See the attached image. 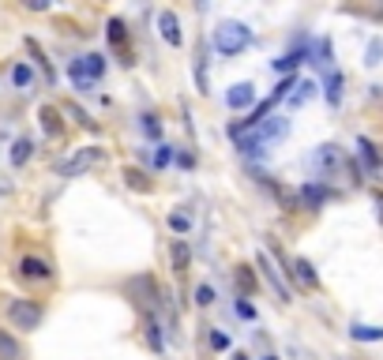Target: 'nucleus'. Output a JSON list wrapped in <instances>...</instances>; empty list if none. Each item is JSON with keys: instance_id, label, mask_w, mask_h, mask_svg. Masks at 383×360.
Masks as SVG:
<instances>
[{"instance_id": "f257e3e1", "label": "nucleus", "mask_w": 383, "mask_h": 360, "mask_svg": "<svg viewBox=\"0 0 383 360\" xmlns=\"http://www.w3.org/2000/svg\"><path fill=\"white\" fill-rule=\"evenodd\" d=\"M252 46V30L248 23H237V19H222V23L214 27V49L222 53V57H237V53H245Z\"/></svg>"}, {"instance_id": "f03ea898", "label": "nucleus", "mask_w": 383, "mask_h": 360, "mask_svg": "<svg viewBox=\"0 0 383 360\" xmlns=\"http://www.w3.org/2000/svg\"><path fill=\"white\" fill-rule=\"evenodd\" d=\"M105 158V150H98V147H79V150H72V154H64L57 158V177H79V173H86L91 166H98V161Z\"/></svg>"}, {"instance_id": "7ed1b4c3", "label": "nucleus", "mask_w": 383, "mask_h": 360, "mask_svg": "<svg viewBox=\"0 0 383 360\" xmlns=\"http://www.w3.org/2000/svg\"><path fill=\"white\" fill-rule=\"evenodd\" d=\"M8 319H12L19 331H38L46 312H41L38 300H8Z\"/></svg>"}, {"instance_id": "20e7f679", "label": "nucleus", "mask_w": 383, "mask_h": 360, "mask_svg": "<svg viewBox=\"0 0 383 360\" xmlns=\"http://www.w3.org/2000/svg\"><path fill=\"white\" fill-rule=\"evenodd\" d=\"M309 166H312L316 177H331V173H338V169L346 166V158H342V150H338L335 143H323V147H316V150H312Z\"/></svg>"}, {"instance_id": "39448f33", "label": "nucleus", "mask_w": 383, "mask_h": 360, "mask_svg": "<svg viewBox=\"0 0 383 360\" xmlns=\"http://www.w3.org/2000/svg\"><path fill=\"white\" fill-rule=\"evenodd\" d=\"M252 135H256L259 147H271V143H278V139L290 135V120L286 116H267V120H259V124L252 128Z\"/></svg>"}, {"instance_id": "423d86ee", "label": "nucleus", "mask_w": 383, "mask_h": 360, "mask_svg": "<svg viewBox=\"0 0 383 360\" xmlns=\"http://www.w3.org/2000/svg\"><path fill=\"white\" fill-rule=\"evenodd\" d=\"M105 38H109V46L120 53V64L132 68L136 60H132V46H128V23H124V19H109V23H105Z\"/></svg>"}, {"instance_id": "0eeeda50", "label": "nucleus", "mask_w": 383, "mask_h": 360, "mask_svg": "<svg viewBox=\"0 0 383 360\" xmlns=\"http://www.w3.org/2000/svg\"><path fill=\"white\" fill-rule=\"evenodd\" d=\"M256 267H259V274L267 278V286L275 289V297H278L282 304H290V289H286V281H282V270L275 267V259H271L267 252H259V255H256Z\"/></svg>"}, {"instance_id": "6e6552de", "label": "nucleus", "mask_w": 383, "mask_h": 360, "mask_svg": "<svg viewBox=\"0 0 383 360\" xmlns=\"http://www.w3.org/2000/svg\"><path fill=\"white\" fill-rule=\"evenodd\" d=\"M19 278L23 281H53V267L38 255H23L19 259Z\"/></svg>"}, {"instance_id": "1a4fd4ad", "label": "nucleus", "mask_w": 383, "mask_h": 360, "mask_svg": "<svg viewBox=\"0 0 383 360\" xmlns=\"http://www.w3.org/2000/svg\"><path fill=\"white\" fill-rule=\"evenodd\" d=\"M226 105L237 109V113L252 109V105H256V86H252V83H233V86H229V94H226Z\"/></svg>"}, {"instance_id": "9d476101", "label": "nucleus", "mask_w": 383, "mask_h": 360, "mask_svg": "<svg viewBox=\"0 0 383 360\" xmlns=\"http://www.w3.org/2000/svg\"><path fill=\"white\" fill-rule=\"evenodd\" d=\"M158 34H162V41H166V46H181V41H184V30H181L177 12H162V15H158Z\"/></svg>"}, {"instance_id": "9b49d317", "label": "nucleus", "mask_w": 383, "mask_h": 360, "mask_svg": "<svg viewBox=\"0 0 383 360\" xmlns=\"http://www.w3.org/2000/svg\"><path fill=\"white\" fill-rule=\"evenodd\" d=\"M286 274L293 278V281H301L304 289H316L320 286V274H316V267L309 263V259H290V270Z\"/></svg>"}, {"instance_id": "f8f14e48", "label": "nucleus", "mask_w": 383, "mask_h": 360, "mask_svg": "<svg viewBox=\"0 0 383 360\" xmlns=\"http://www.w3.org/2000/svg\"><path fill=\"white\" fill-rule=\"evenodd\" d=\"M38 120H41V132H46L49 139H57L64 132V120H60V109L57 105H41L38 109Z\"/></svg>"}, {"instance_id": "ddd939ff", "label": "nucleus", "mask_w": 383, "mask_h": 360, "mask_svg": "<svg viewBox=\"0 0 383 360\" xmlns=\"http://www.w3.org/2000/svg\"><path fill=\"white\" fill-rule=\"evenodd\" d=\"M68 75H72V86H75L79 94H91L94 86H98V79H91V72L83 68V57H75V60L68 64Z\"/></svg>"}, {"instance_id": "4468645a", "label": "nucleus", "mask_w": 383, "mask_h": 360, "mask_svg": "<svg viewBox=\"0 0 383 360\" xmlns=\"http://www.w3.org/2000/svg\"><path fill=\"white\" fill-rule=\"evenodd\" d=\"M143 338H147V345L155 349V353H162V349H166V338H162V323H158L155 312H147V319H143Z\"/></svg>"}, {"instance_id": "2eb2a0df", "label": "nucleus", "mask_w": 383, "mask_h": 360, "mask_svg": "<svg viewBox=\"0 0 383 360\" xmlns=\"http://www.w3.org/2000/svg\"><path fill=\"white\" fill-rule=\"evenodd\" d=\"M12 86L15 91H23V94H30L34 91V68H30V64H12Z\"/></svg>"}, {"instance_id": "dca6fc26", "label": "nucleus", "mask_w": 383, "mask_h": 360, "mask_svg": "<svg viewBox=\"0 0 383 360\" xmlns=\"http://www.w3.org/2000/svg\"><path fill=\"white\" fill-rule=\"evenodd\" d=\"M304 60H309V49H293V53H286V57H278L275 60V72H282V75H293V72H297V64H304Z\"/></svg>"}, {"instance_id": "f3484780", "label": "nucleus", "mask_w": 383, "mask_h": 360, "mask_svg": "<svg viewBox=\"0 0 383 360\" xmlns=\"http://www.w3.org/2000/svg\"><path fill=\"white\" fill-rule=\"evenodd\" d=\"M169 255H173V270H177V274H184V270H188V263H192V248H188V240H173Z\"/></svg>"}, {"instance_id": "a211bd4d", "label": "nucleus", "mask_w": 383, "mask_h": 360, "mask_svg": "<svg viewBox=\"0 0 383 360\" xmlns=\"http://www.w3.org/2000/svg\"><path fill=\"white\" fill-rule=\"evenodd\" d=\"M192 72H195V91L207 98V94H211V72H207V53H200V57H195Z\"/></svg>"}, {"instance_id": "6ab92c4d", "label": "nucleus", "mask_w": 383, "mask_h": 360, "mask_svg": "<svg viewBox=\"0 0 383 360\" xmlns=\"http://www.w3.org/2000/svg\"><path fill=\"white\" fill-rule=\"evenodd\" d=\"M323 199H327V188H323V184H304V188H301V203L309 206V211H320Z\"/></svg>"}, {"instance_id": "aec40b11", "label": "nucleus", "mask_w": 383, "mask_h": 360, "mask_svg": "<svg viewBox=\"0 0 383 360\" xmlns=\"http://www.w3.org/2000/svg\"><path fill=\"white\" fill-rule=\"evenodd\" d=\"M316 91H320V86H316L312 79H301L297 86H293V94L286 98V102H290V109H301V105H304V102H309V98H312Z\"/></svg>"}, {"instance_id": "412c9836", "label": "nucleus", "mask_w": 383, "mask_h": 360, "mask_svg": "<svg viewBox=\"0 0 383 360\" xmlns=\"http://www.w3.org/2000/svg\"><path fill=\"white\" fill-rule=\"evenodd\" d=\"M30 154H34V143H30L27 135H19L15 143H12V166H15V169H23L27 161H30Z\"/></svg>"}, {"instance_id": "4be33fe9", "label": "nucleus", "mask_w": 383, "mask_h": 360, "mask_svg": "<svg viewBox=\"0 0 383 360\" xmlns=\"http://www.w3.org/2000/svg\"><path fill=\"white\" fill-rule=\"evenodd\" d=\"M27 53L34 57V64H38V68L46 72V79H49V83H57V72H53V64L46 60V53H41V46H38L34 38H27Z\"/></svg>"}, {"instance_id": "5701e85b", "label": "nucleus", "mask_w": 383, "mask_h": 360, "mask_svg": "<svg viewBox=\"0 0 383 360\" xmlns=\"http://www.w3.org/2000/svg\"><path fill=\"white\" fill-rule=\"evenodd\" d=\"M0 360H23V345L8 331H0Z\"/></svg>"}, {"instance_id": "b1692460", "label": "nucleus", "mask_w": 383, "mask_h": 360, "mask_svg": "<svg viewBox=\"0 0 383 360\" xmlns=\"http://www.w3.org/2000/svg\"><path fill=\"white\" fill-rule=\"evenodd\" d=\"M327 102H331V105H338V102H342V91H346V79H342V72H331V75H327Z\"/></svg>"}, {"instance_id": "393cba45", "label": "nucleus", "mask_w": 383, "mask_h": 360, "mask_svg": "<svg viewBox=\"0 0 383 360\" xmlns=\"http://www.w3.org/2000/svg\"><path fill=\"white\" fill-rule=\"evenodd\" d=\"M357 150H361V161H365V166H368L372 173H376V169H379V161H383V158H379V150H376V147H372V143H368V139H365V135H361V139H357Z\"/></svg>"}, {"instance_id": "a878e982", "label": "nucleus", "mask_w": 383, "mask_h": 360, "mask_svg": "<svg viewBox=\"0 0 383 360\" xmlns=\"http://www.w3.org/2000/svg\"><path fill=\"white\" fill-rule=\"evenodd\" d=\"M233 281L240 286V293H245V297H252V293H256V270H252V267H237Z\"/></svg>"}, {"instance_id": "bb28decb", "label": "nucleus", "mask_w": 383, "mask_h": 360, "mask_svg": "<svg viewBox=\"0 0 383 360\" xmlns=\"http://www.w3.org/2000/svg\"><path fill=\"white\" fill-rule=\"evenodd\" d=\"M124 180H128V188H132V192H150L147 173H143V169H136V166H128V169H124Z\"/></svg>"}, {"instance_id": "cd10ccee", "label": "nucleus", "mask_w": 383, "mask_h": 360, "mask_svg": "<svg viewBox=\"0 0 383 360\" xmlns=\"http://www.w3.org/2000/svg\"><path fill=\"white\" fill-rule=\"evenodd\" d=\"M357 338V342H383V326H365V323H353V331H349Z\"/></svg>"}, {"instance_id": "c85d7f7f", "label": "nucleus", "mask_w": 383, "mask_h": 360, "mask_svg": "<svg viewBox=\"0 0 383 360\" xmlns=\"http://www.w3.org/2000/svg\"><path fill=\"white\" fill-rule=\"evenodd\" d=\"M83 68L91 72V79L102 83V75H105V57H102V53H91V57H83Z\"/></svg>"}, {"instance_id": "c756f323", "label": "nucleus", "mask_w": 383, "mask_h": 360, "mask_svg": "<svg viewBox=\"0 0 383 360\" xmlns=\"http://www.w3.org/2000/svg\"><path fill=\"white\" fill-rule=\"evenodd\" d=\"M139 128H143L147 139H162V120H158L155 113H143V116H139Z\"/></svg>"}, {"instance_id": "7c9ffc66", "label": "nucleus", "mask_w": 383, "mask_h": 360, "mask_svg": "<svg viewBox=\"0 0 383 360\" xmlns=\"http://www.w3.org/2000/svg\"><path fill=\"white\" fill-rule=\"evenodd\" d=\"M60 113H68V116L75 120V124H83V128H94V120L86 116V113H83V109L75 105V102H64V105H60Z\"/></svg>"}, {"instance_id": "2f4dec72", "label": "nucleus", "mask_w": 383, "mask_h": 360, "mask_svg": "<svg viewBox=\"0 0 383 360\" xmlns=\"http://www.w3.org/2000/svg\"><path fill=\"white\" fill-rule=\"evenodd\" d=\"M365 64H368V68L383 64V41H379V38H372V41H368V49H365Z\"/></svg>"}, {"instance_id": "473e14b6", "label": "nucleus", "mask_w": 383, "mask_h": 360, "mask_svg": "<svg viewBox=\"0 0 383 360\" xmlns=\"http://www.w3.org/2000/svg\"><path fill=\"white\" fill-rule=\"evenodd\" d=\"M166 222H169L173 233H188V229H192V218H188V214H181V211H173Z\"/></svg>"}, {"instance_id": "72a5a7b5", "label": "nucleus", "mask_w": 383, "mask_h": 360, "mask_svg": "<svg viewBox=\"0 0 383 360\" xmlns=\"http://www.w3.org/2000/svg\"><path fill=\"white\" fill-rule=\"evenodd\" d=\"M195 304H200V308H211V304H214V286H200V289H195Z\"/></svg>"}, {"instance_id": "f704fd0d", "label": "nucleus", "mask_w": 383, "mask_h": 360, "mask_svg": "<svg viewBox=\"0 0 383 360\" xmlns=\"http://www.w3.org/2000/svg\"><path fill=\"white\" fill-rule=\"evenodd\" d=\"M169 161H173V147H166V143H162V147L155 150V166H158V169H166Z\"/></svg>"}, {"instance_id": "c9c22d12", "label": "nucleus", "mask_w": 383, "mask_h": 360, "mask_svg": "<svg viewBox=\"0 0 383 360\" xmlns=\"http://www.w3.org/2000/svg\"><path fill=\"white\" fill-rule=\"evenodd\" d=\"M19 4H23L27 12H49V4H53V0H19Z\"/></svg>"}, {"instance_id": "e433bc0d", "label": "nucleus", "mask_w": 383, "mask_h": 360, "mask_svg": "<svg viewBox=\"0 0 383 360\" xmlns=\"http://www.w3.org/2000/svg\"><path fill=\"white\" fill-rule=\"evenodd\" d=\"M233 312L240 315V319H256V308H252L248 300H237V304H233Z\"/></svg>"}, {"instance_id": "4c0bfd02", "label": "nucleus", "mask_w": 383, "mask_h": 360, "mask_svg": "<svg viewBox=\"0 0 383 360\" xmlns=\"http://www.w3.org/2000/svg\"><path fill=\"white\" fill-rule=\"evenodd\" d=\"M316 57H320V64H331V41H320V46H316Z\"/></svg>"}, {"instance_id": "58836bf2", "label": "nucleus", "mask_w": 383, "mask_h": 360, "mask_svg": "<svg viewBox=\"0 0 383 360\" xmlns=\"http://www.w3.org/2000/svg\"><path fill=\"white\" fill-rule=\"evenodd\" d=\"M211 345H214V349H229V338H226L222 331H214V334H211Z\"/></svg>"}, {"instance_id": "ea45409f", "label": "nucleus", "mask_w": 383, "mask_h": 360, "mask_svg": "<svg viewBox=\"0 0 383 360\" xmlns=\"http://www.w3.org/2000/svg\"><path fill=\"white\" fill-rule=\"evenodd\" d=\"M177 161H181V166H184V169H192V166H195V154H181Z\"/></svg>"}, {"instance_id": "a19ab883", "label": "nucleus", "mask_w": 383, "mask_h": 360, "mask_svg": "<svg viewBox=\"0 0 383 360\" xmlns=\"http://www.w3.org/2000/svg\"><path fill=\"white\" fill-rule=\"evenodd\" d=\"M376 206H379V218H383V192H376Z\"/></svg>"}, {"instance_id": "79ce46f5", "label": "nucleus", "mask_w": 383, "mask_h": 360, "mask_svg": "<svg viewBox=\"0 0 383 360\" xmlns=\"http://www.w3.org/2000/svg\"><path fill=\"white\" fill-rule=\"evenodd\" d=\"M195 8H207V0H195Z\"/></svg>"}, {"instance_id": "37998d69", "label": "nucleus", "mask_w": 383, "mask_h": 360, "mask_svg": "<svg viewBox=\"0 0 383 360\" xmlns=\"http://www.w3.org/2000/svg\"><path fill=\"white\" fill-rule=\"evenodd\" d=\"M233 360H248V356H245V353H237V356H233Z\"/></svg>"}, {"instance_id": "c03bdc74", "label": "nucleus", "mask_w": 383, "mask_h": 360, "mask_svg": "<svg viewBox=\"0 0 383 360\" xmlns=\"http://www.w3.org/2000/svg\"><path fill=\"white\" fill-rule=\"evenodd\" d=\"M264 360H278V356H264Z\"/></svg>"}, {"instance_id": "a18cd8bd", "label": "nucleus", "mask_w": 383, "mask_h": 360, "mask_svg": "<svg viewBox=\"0 0 383 360\" xmlns=\"http://www.w3.org/2000/svg\"><path fill=\"white\" fill-rule=\"evenodd\" d=\"M379 158H383V154H379Z\"/></svg>"}]
</instances>
